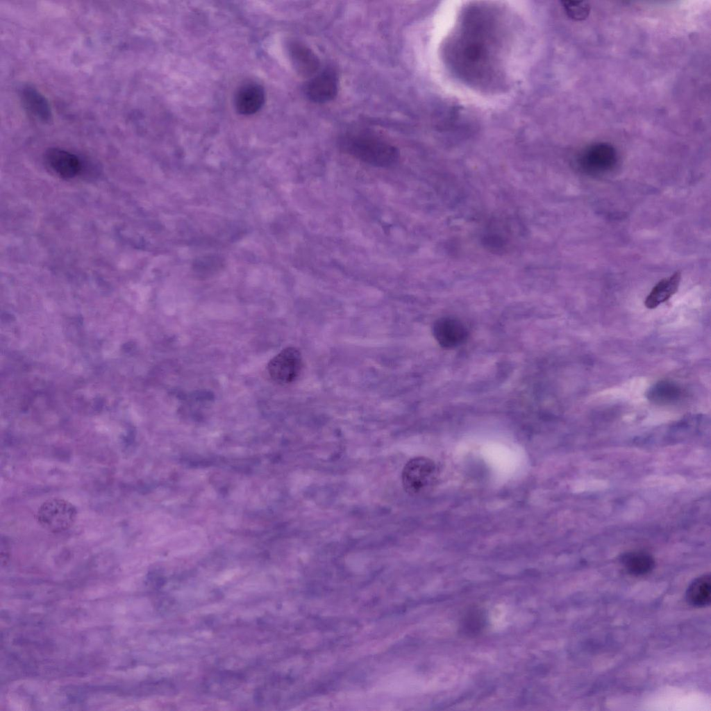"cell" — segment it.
Wrapping results in <instances>:
<instances>
[{
	"instance_id": "obj_12",
	"label": "cell",
	"mask_w": 711,
	"mask_h": 711,
	"mask_svg": "<svg viewBox=\"0 0 711 711\" xmlns=\"http://www.w3.org/2000/svg\"><path fill=\"white\" fill-rule=\"evenodd\" d=\"M687 603L696 608L708 606L711 601V580L709 574H703L689 584L686 591Z\"/></svg>"
},
{
	"instance_id": "obj_2",
	"label": "cell",
	"mask_w": 711,
	"mask_h": 711,
	"mask_svg": "<svg viewBox=\"0 0 711 711\" xmlns=\"http://www.w3.org/2000/svg\"><path fill=\"white\" fill-rule=\"evenodd\" d=\"M438 477L436 464L431 459L417 456L410 459L401 472L404 491L412 496L428 494L435 486Z\"/></svg>"
},
{
	"instance_id": "obj_8",
	"label": "cell",
	"mask_w": 711,
	"mask_h": 711,
	"mask_svg": "<svg viewBox=\"0 0 711 711\" xmlns=\"http://www.w3.org/2000/svg\"><path fill=\"white\" fill-rule=\"evenodd\" d=\"M433 335L442 346L451 348L461 344L466 339L467 332L459 320L443 317L434 324Z\"/></svg>"
},
{
	"instance_id": "obj_10",
	"label": "cell",
	"mask_w": 711,
	"mask_h": 711,
	"mask_svg": "<svg viewBox=\"0 0 711 711\" xmlns=\"http://www.w3.org/2000/svg\"><path fill=\"white\" fill-rule=\"evenodd\" d=\"M292 62L297 72L304 77H312L319 68V60L308 47L298 42H292L289 46Z\"/></svg>"
},
{
	"instance_id": "obj_7",
	"label": "cell",
	"mask_w": 711,
	"mask_h": 711,
	"mask_svg": "<svg viewBox=\"0 0 711 711\" xmlns=\"http://www.w3.org/2000/svg\"><path fill=\"white\" fill-rule=\"evenodd\" d=\"M19 96L26 111L35 119L48 123L52 119V110L46 97L35 86L24 84L19 90Z\"/></svg>"
},
{
	"instance_id": "obj_15",
	"label": "cell",
	"mask_w": 711,
	"mask_h": 711,
	"mask_svg": "<svg viewBox=\"0 0 711 711\" xmlns=\"http://www.w3.org/2000/svg\"><path fill=\"white\" fill-rule=\"evenodd\" d=\"M484 624L483 614L478 610L470 612L464 619L462 628L467 634H476Z\"/></svg>"
},
{
	"instance_id": "obj_4",
	"label": "cell",
	"mask_w": 711,
	"mask_h": 711,
	"mask_svg": "<svg viewBox=\"0 0 711 711\" xmlns=\"http://www.w3.org/2000/svg\"><path fill=\"white\" fill-rule=\"evenodd\" d=\"M301 368V354L296 348L292 346L283 349L267 365L270 378L280 385H287L295 381Z\"/></svg>"
},
{
	"instance_id": "obj_1",
	"label": "cell",
	"mask_w": 711,
	"mask_h": 711,
	"mask_svg": "<svg viewBox=\"0 0 711 711\" xmlns=\"http://www.w3.org/2000/svg\"><path fill=\"white\" fill-rule=\"evenodd\" d=\"M339 144L344 153L376 167H390L399 158V150L394 145L371 134H348L340 139Z\"/></svg>"
},
{
	"instance_id": "obj_6",
	"label": "cell",
	"mask_w": 711,
	"mask_h": 711,
	"mask_svg": "<svg viewBox=\"0 0 711 711\" xmlns=\"http://www.w3.org/2000/svg\"><path fill=\"white\" fill-rule=\"evenodd\" d=\"M44 160L56 175L63 178H73L82 170V162L78 157L62 149L49 148L44 153Z\"/></svg>"
},
{
	"instance_id": "obj_14",
	"label": "cell",
	"mask_w": 711,
	"mask_h": 711,
	"mask_svg": "<svg viewBox=\"0 0 711 711\" xmlns=\"http://www.w3.org/2000/svg\"><path fill=\"white\" fill-rule=\"evenodd\" d=\"M562 3L567 15L574 20H584L589 14L590 8L586 2L567 1Z\"/></svg>"
},
{
	"instance_id": "obj_3",
	"label": "cell",
	"mask_w": 711,
	"mask_h": 711,
	"mask_svg": "<svg viewBox=\"0 0 711 711\" xmlns=\"http://www.w3.org/2000/svg\"><path fill=\"white\" fill-rule=\"evenodd\" d=\"M77 515V509L70 501L60 498H52L40 506L36 513V520L44 530L60 533L69 529L74 524Z\"/></svg>"
},
{
	"instance_id": "obj_9",
	"label": "cell",
	"mask_w": 711,
	"mask_h": 711,
	"mask_svg": "<svg viewBox=\"0 0 711 711\" xmlns=\"http://www.w3.org/2000/svg\"><path fill=\"white\" fill-rule=\"evenodd\" d=\"M265 101V92L262 86L255 83H248L239 87L235 95V106L237 111L243 115L256 113Z\"/></svg>"
},
{
	"instance_id": "obj_13",
	"label": "cell",
	"mask_w": 711,
	"mask_h": 711,
	"mask_svg": "<svg viewBox=\"0 0 711 711\" xmlns=\"http://www.w3.org/2000/svg\"><path fill=\"white\" fill-rule=\"evenodd\" d=\"M620 561L628 573L634 576H643L651 572L655 567L654 558L644 551L624 553Z\"/></svg>"
},
{
	"instance_id": "obj_11",
	"label": "cell",
	"mask_w": 711,
	"mask_h": 711,
	"mask_svg": "<svg viewBox=\"0 0 711 711\" xmlns=\"http://www.w3.org/2000/svg\"><path fill=\"white\" fill-rule=\"evenodd\" d=\"M680 279V273L676 271L671 276L660 281L646 296L644 301L645 306L653 309L667 301L677 292Z\"/></svg>"
},
{
	"instance_id": "obj_5",
	"label": "cell",
	"mask_w": 711,
	"mask_h": 711,
	"mask_svg": "<svg viewBox=\"0 0 711 711\" xmlns=\"http://www.w3.org/2000/svg\"><path fill=\"white\" fill-rule=\"evenodd\" d=\"M337 90L336 74L327 69L313 76L306 85V93L312 101L323 103L333 100L337 94Z\"/></svg>"
}]
</instances>
